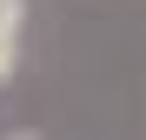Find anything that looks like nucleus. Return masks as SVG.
I'll return each instance as SVG.
<instances>
[{"label": "nucleus", "mask_w": 146, "mask_h": 140, "mask_svg": "<svg viewBox=\"0 0 146 140\" xmlns=\"http://www.w3.org/2000/svg\"><path fill=\"white\" fill-rule=\"evenodd\" d=\"M13 67H20V33H13V27H0V87L13 80Z\"/></svg>", "instance_id": "f257e3e1"}, {"label": "nucleus", "mask_w": 146, "mask_h": 140, "mask_svg": "<svg viewBox=\"0 0 146 140\" xmlns=\"http://www.w3.org/2000/svg\"><path fill=\"white\" fill-rule=\"evenodd\" d=\"M20 20H27V0H0V27L20 33Z\"/></svg>", "instance_id": "f03ea898"}, {"label": "nucleus", "mask_w": 146, "mask_h": 140, "mask_svg": "<svg viewBox=\"0 0 146 140\" xmlns=\"http://www.w3.org/2000/svg\"><path fill=\"white\" fill-rule=\"evenodd\" d=\"M13 140H33V133H13Z\"/></svg>", "instance_id": "7ed1b4c3"}]
</instances>
